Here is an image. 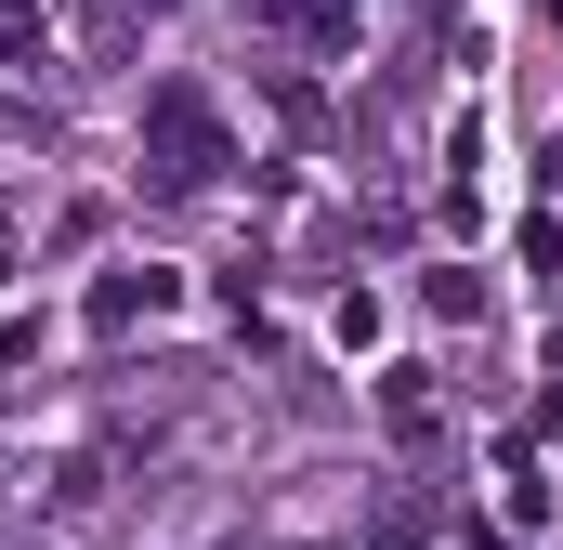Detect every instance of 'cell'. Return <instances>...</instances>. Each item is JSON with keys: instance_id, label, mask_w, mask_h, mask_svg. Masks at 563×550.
<instances>
[{"instance_id": "7a4b0ae2", "label": "cell", "mask_w": 563, "mask_h": 550, "mask_svg": "<svg viewBox=\"0 0 563 550\" xmlns=\"http://www.w3.org/2000/svg\"><path fill=\"white\" fill-rule=\"evenodd\" d=\"M380 419H394L407 446H420V432H432V394H420V367H394V381H380Z\"/></svg>"}, {"instance_id": "6da1fadb", "label": "cell", "mask_w": 563, "mask_h": 550, "mask_svg": "<svg viewBox=\"0 0 563 550\" xmlns=\"http://www.w3.org/2000/svg\"><path fill=\"white\" fill-rule=\"evenodd\" d=\"M144 170L157 184H223V119H210L197 79H157L144 92Z\"/></svg>"}]
</instances>
